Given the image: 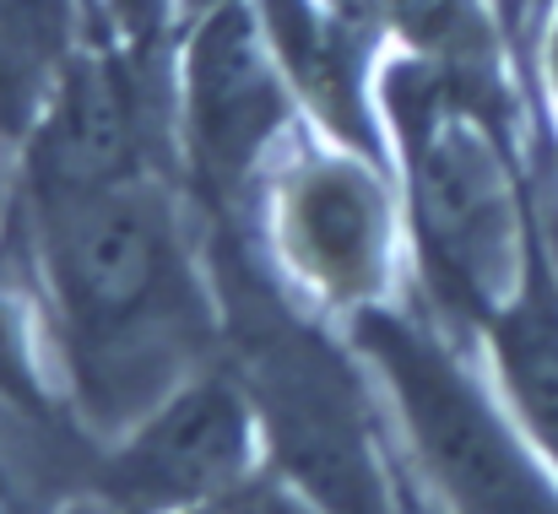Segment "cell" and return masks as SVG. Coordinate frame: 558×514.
Segmentation results:
<instances>
[{"instance_id":"cell-1","label":"cell","mask_w":558,"mask_h":514,"mask_svg":"<svg viewBox=\"0 0 558 514\" xmlns=\"http://www.w3.org/2000/svg\"><path fill=\"white\" fill-rule=\"evenodd\" d=\"M27 228L49 374L98 444L222 363V293L163 173L27 211Z\"/></svg>"},{"instance_id":"cell-2","label":"cell","mask_w":558,"mask_h":514,"mask_svg":"<svg viewBox=\"0 0 558 514\" xmlns=\"http://www.w3.org/2000/svg\"><path fill=\"white\" fill-rule=\"evenodd\" d=\"M396 131L407 244L434 320L477 346L537 260L532 169L515 142V93L401 54L379 82Z\"/></svg>"},{"instance_id":"cell-3","label":"cell","mask_w":558,"mask_h":514,"mask_svg":"<svg viewBox=\"0 0 558 514\" xmlns=\"http://www.w3.org/2000/svg\"><path fill=\"white\" fill-rule=\"evenodd\" d=\"M364 357L390 455L434 514H558V472L526 439L483 352L396 298L342 326Z\"/></svg>"},{"instance_id":"cell-4","label":"cell","mask_w":558,"mask_h":514,"mask_svg":"<svg viewBox=\"0 0 558 514\" xmlns=\"http://www.w3.org/2000/svg\"><path fill=\"white\" fill-rule=\"evenodd\" d=\"M255 244L277 282L320 320H359L396 298L401 233L379 158L337 136H293L255 189Z\"/></svg>"},{"instance_id":"cell-5","label":"cell","mask_w":558,"mask_h":514,"mask_svg":"<svg viewBox=\"0 0 558 514\" xmlns=\"http://www.w3.org/2000/svg\"><path fill=\"white\" fill-rule=\"evenodd\" d=\"M293 82L250 0L190 16L174 76V142L190 195L211 222H239L271 158L293 142Z\"/></svg>"},{"instance_id":"cell-6","label":"cell","mask_w":558,"mask_h":514,"mask_svg":"<svg viewBox=\"0 0 558 514\" xmlns=\"http://www.w3.org/2000/svg\"><path fill=\"white\" fill-rule=\"evenodd\" d=\"M271 466L260 412L228 363L190 374L98 444L65 514H201Z\"/></svg>"},{"instance_id":"cell-7","label":"cell","mask_w":558,"mask_h":514,"mask_svg":"<svg viewBox=\"0 0 558 514\" xmlns=\"http://www.w3.org/2000/svg\"><path fill=\"white\" fill-rule=\"evenodd\" d=\"M142 49H76L60 76L49 82V98L22 136V206L49 211L82 195H98L109 184L158 173L153 152L163 142V93L153 87L147 65H136Z\"/></svg>"},{"instance_id":"cell-8","label":"cell","mask_w":558,"mask_h":514,"mask_svg":"<svg viewBox=\"0 0 558 514\" xmlns=\"http://www.w3.org/2000/svg\"><path fill=\"white\" fill-rule=\"evenodd\" d=\"M293 93L310 103L326 136L379 158L359 76V22L337 0H250Z\"/></svg>"},{"instance_id":"cell-9","label":"cell","mask_w":558,"mask_h":514,"mask_svg":"<svg viewBox=\"0 0 558 514\" xmlns=\"http://www.w3.org/2000/svg\"><path fill=\"white\" fill-rule=\"evenodd\" d=\"M477 352L505 406L526 428V439L558 472V282L543 255V238H537V260L521 293L483 326Z\"/></svg>"},{"instance_id":"cell-10","label":"cell","mask_w":558,"mask_h":514,"mask_svg":"<svg viewBox=\"0 0 558 514\" xmlns=\"http://www.w3.org/2000/svg\"><path fill=\"white\" fill-rule=\"evenodd\" d=\"M364 22H379L407 44V54L445 71L510 87V38L488 0H359Z\"/></svg>"},{"instance_id":"cell-11","label":"cell","mask_w":558,"mask_h":514,"mask_svg":"<svg viewBox=\"0 0 558 514\" xmlns=\"http://www.w3.org/2000/svg\"><path fill=\"white\" fill-rule=\"evenodd\" d=\"M0 49L54 82L60 65L82 49L76 0H0Z\"/></svg>"},{"instance_id":"cell-12","label":"cell","mask_w":558,"mask_h":514,"mask_svg":"<svg viewBox=\"0 0 558 514\" xmlns=\"http://www.w3.org/2000/svg\"><path fill=\"white\" fill-rule=\"evenodd\" d=\"M76 488L82 472L65 477L33 439L0 428V514H65Z\"/></svg>"},{"instance_id":"cell-13","label":"cell","mask_w":558,"mask_h":514,"mask_svg":"<svg viewBox=\"0 0 558 514\" xmlns=\"http://www.w3.org/2000/svg\"><path fill=\"white\" fill-rule=\"evenodd\" d=\"M44 98H49V82L0 49V142H16L22 147V136L33 131Z\"/></svg>"},{"instance_id":"cell-14","label":"cell","mask_w":558,"mask_h":514,"mask_svg":"<svg viewBox=\"0 0 558 514\" xmlns=\"http://www.w3.org/2000/svg\"><path fill=\"white\" fill-rule=\"evenodd\" d=\"M201 514H326L299 482H288L277 466H266L250 488H239L233 499H222V504H211V510Z\"/></svg>"},{"instance_id":"cell-15","label":"cell","mask_w":558,"mask_h":514,"mask_svg":"<svg viewBox=\"0 0 558 514\" xmlns=\"http://www.w3.org/2000/svg\"><path fill=\"white\" fill-rule=\"evenodd\" d=\"M532 200H537V238H543V255L558 282V136L543 142V152L532 163Z\"/></svg>"},{"instance_id":"cell-16","label":"cell","mask_w":558,"mask_h":514,"mask_svg":"<svg viewBox=\"0 0 558 514\" xmlns=\"http://www.w3.org/2000/svg\"><path fill=\"white\" fill-rule=\"evenodd\" d=\"M163 11L169 0H104V16H109V33L125 44V49H153L158 44V27H163Z\"/></svg>"},{"instance_id":"cell-17","label":"cell","mask_w":558,"mask_h":514,"mask_svg":"<svg viewBox=\"0 0 558 514\" xmlns=\"http://www.w3.org/2000/svg\"><path fill=\"white\" fill-rule=\"evenodd\" d=\"M488 5H494V16H499V27L515 49H537L558 0H488Z\"/></svg>"},{"instance_id":"cell-18","label":"cell","mask_w":558,"mask_h":514,"mask_svg":"<svg viewBox=\"0 0 558 514\" xmlns=\"http://www.w3.org/2000/svg\"><path fill=\"white\" fill-rule=\"evenodd\" d=\"M337 5H342V11H348V16L359 22V27H369V22H364V11H359V0H337Z\"/></svg>"},{"instance_id":"cell-19","label":"cell","mask_w":558,"mask_h":514,"mask_svg":"<svg viewBox=\"0 0 558 514\" xmlns=\"http://www.w3.org/2000/svg\"><path fill=\"white\" fill-rule=\"evenodd\" d=\"M206 5H217V0H180V11H185V16H195V11H206Z\"/></svg>"}]
</instances>
